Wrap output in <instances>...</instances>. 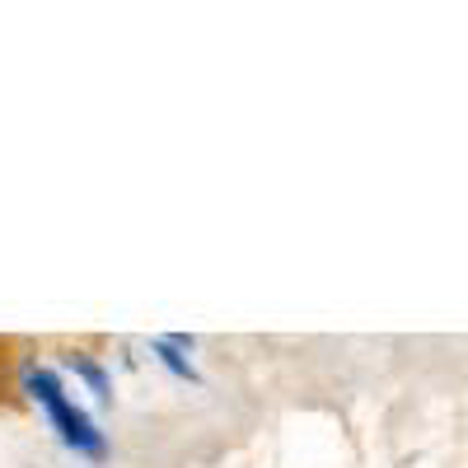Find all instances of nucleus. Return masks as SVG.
I'll use <instances>...</instances> for the list:
<instances>
[{
	"label": "nucleus",
	"instance_id": "nucleus-1",
	"mask_svg": "<svg viewBox=\"0 0 468 468\" xmlns=\"http://www.w3.org/2000/svg\"><path fill=\"white\" fill-rule=\"evenodd\" d=\"M24 388L37 399V408H43V412L52 417L57 436H61L75 454H90V459H99V454H103V436L94 431V421H90L80 408H75V403L66 399V388H61V379H57L52 370L28 366V370H24Z\"/></svg>",
	"mask_w": 468,
	"mask_h": 468
},
{
	"label": "nucleus",
	"instance_id": "nucleus-2",
	"mask_svg": "<svg viewBox=\"0 0 468 468\" xmlns=\"http://www.w3.org/2000/svg\"><path fill=\"white\" fill-rule=\"evenodd\" d=\"M70 366H75V375H85V379H90V388H94V394H99L103 403L112 399V384H108V375H103V370H99L90 356H70Z\"/></svg>",
	"mask_w": 468,
	"mask_h": 468
},
{
	"label": "nucleus",
	"instance_id": "nucleus-3",
	"mask_svg": "<svg viewBox=\"0 0 468 468\" xmlns=\"http://www.w3.org/2000/svg\"><path fill=\"white\" fill-rule=\"evenodd\" d=\"M154 356H160V361H165L174 375H183V379H197V375H192V366L178 356V346H174V342H154Z\"/></svg>",
	"mask_w": 468,
	"mask_h": 468
}]
</instances>
